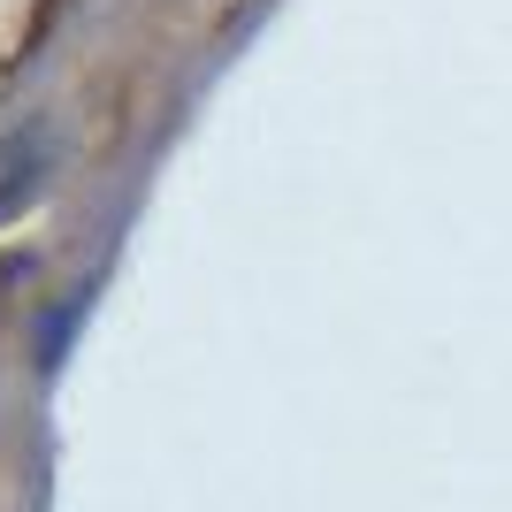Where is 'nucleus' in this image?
<instances>
[{"label": "nucleus", "mask_w": 512, "mask_h": 512, "mask_svg": "<svg viewBox=\"0 0 512 512\" xmlns=\"http://www.w3.org/2000/svg\"><path fill=\"white\" fill-rule=\"evenodd\" d=\"M46 161H54V153H46V130L39 123H23L16 138L0 146V222L31 207V192L46 184Z\"/></svg>", "instance_id": "f257e3e1"}, {"label": "nucleus", "mask_w": 512, "mask_h": 512, "mask_svg": "<svg viewBox=\"0 0 512 512\" xmlns=\"http://www.w3.org/2000/svg\"><path fill=\"white\" fill-rule=\"evenodd\" d=\"M92 314V291H77L69 299V314H46L39 321V375H62V352H69V337H77V321Z\"/></svg>", "instance_id": "f03ea898"}]
</instances>
